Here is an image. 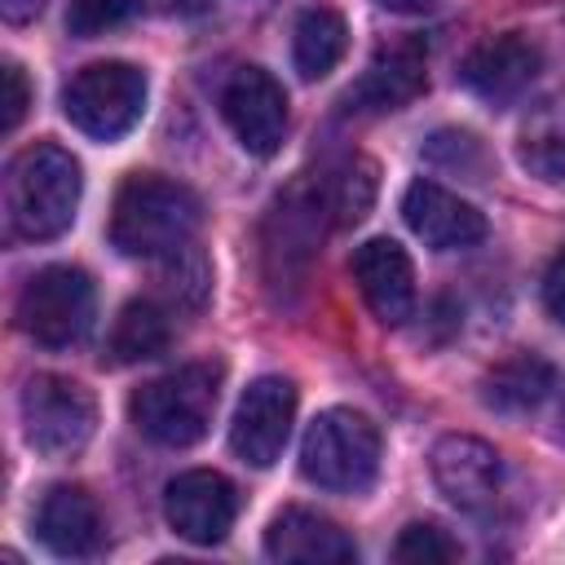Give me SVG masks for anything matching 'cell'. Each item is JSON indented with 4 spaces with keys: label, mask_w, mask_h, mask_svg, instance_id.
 Segmentation results:
<instances>
[{
    "label": "cell",
    "mask_w": 565,
    "mask_h": 565,
    "mask_svg": "<svg viewBox=\"0 0 565 565\" xmlns=\"http://www.w3.org/2000/svg\"><path fill=\"white\" fill-rule=\"evenodd\" d=\"M349 49V26L331 4H313L296 18L291 31V62L300 71V79H322L335 71V62Z\"/></svg>",
    "instance_id": "obj_19"
},
{
    "label": "cell",
    "mask_w": 565,
    "mask_h": 565,
    "mask_svg": "<svg viewBox=\"0 0 565 565\" xmlns=\"http://www.w3.org/2000/svg\"><path fill=\"white\" fill-rule=\"evenodd\" d=\"M393 556L402 561V565H441V561H455L459 556V543L446 534V530H437V525H406L402 534H397V543H393Z\"/></svg>",
    "instance_id": "obj_25"
},
{
    "label": "cell",
    "mask_w": 565,
    "mask_h": 565,
    "mask_svg": "<svg viewBox=\"0 0 565 565\" xmlns=\"http://www.w3.org/2000/svg\"><path fill=\"white\" fill-rule=\"evenodd\" d=\"M79 163L71 150L53 141L26 146L4 177V216L9 230L26 243H49L71 230L75 207H79Z\"/></svg>",
    "instance_id": "obj_2"
},
{
    "label": "cell",
    "mask_w": 565,
    "mask_h": 565,
    "mask_svg": "<svg viewBox=\"0 0 565 565\" xmlns=\"http://www.w3.org/2000/svg\"><path fill=\"white\" fill-rule=\"evenodd\" d=\"M221 371L212 362H190L181 371H168L150 384H141L128 397V415L137 424V433H146L159 446H194L212 415H216V388Z\"/></svg>",
    "instance_id": "obj_4"
},
{
    "label": "cell",
    "mask_w": 565,
    "mask_h": 565,
    "mask_svg": "<svg viewBox=\"0 0 565 565\" xmlns=\"http://www.w3.org/2000/svg\"><path fill=\"white\" fill-rule=\"evenodd\" d=\"M44 9V0H0V13H4V22H31L35 13Z\"/></svg>",
    "instance_id": "obj_29"
},
{
    "label": "cell",
    "mask_w": 565,
    "mask_h": 565,
    "mask_svg": "<svg viewBox=\"0 0 565 565\" xmlns=\"http://www.w3.org/2000/svg\"><path fill=\"white\" fill-rule=\"evenodd\" d=\"M172 340V322L168 309H159L154 300H128L110 327V362L128 366V362H146L159 358Z\"/></svg>",
    "instance_id": "obj_21"
},
{
    "label": "cell",
    "mask_w": 565,
    "mask_h": 565,
    "mask_svg": "<svg viewBox=\"0 0 565 565\" xmlns=\"http://www.w3.org/2000/svg\"><path fill=\"white\" fill-rule=\"evenodd\" d=\"M296 419V384L282 375H260L243 388L238 406H234V424H230V446L243 463L252 468H269L291 433Z\"/></svg>",
    "instance_id": "obj_10"
},
{
    "label": "cell",
    "mask_w": 565,
    "mask_h": 565,
    "mask_svg": "<svg viewBox=\"0 0 565 565\" xmlns=\"http://www.w3.org/2000/svg\"><path fill=\"white\" fill-rule=\"evenodd\" d=\"M327 225H335L331 216V199H327V177H296L269 207L265 216V278L269 287H291L300 291L309 278V265L322 247Z\"/></svg>",
    "instance_id": "obj_3"
},
{
    "label": "cell",
    "mask_w": 565,
    "mask_h": 565,
    "mask_svg": "<svg viewBox=\"0 0 565 565\" xmlns=\"http://www.w3.org/2000/svg\"><path fill=\"white\" fill-rule=\"evenodd\" d=\"M22 331L44 349H71L93 327V278L75 265L40 269L18 296Z\"/></svg>",
    "instance_id": "obj_8"
},
{
    "label": "cell",
    "mask_w": 565,
    "mask_h": 565,
    "mask_svg": "<svg viewBox=\"0 0 565 565\" xmlns=\"http://www.w3.org/2000/svg\"><path fill=\"white\" fill-rule=\"evenodd\" d=\"M35 534L53 556H93L106 539L102 512L84 486H53L35 508Z\"/></svg>",
    "instance_id": "obj_17"
},
{
    "label": "cell",
    "mask_w": 565,
    "mask_h": 565,
    "mask_svg": "<svg viewBox=\"0 0 565 565\" xmlns=\"http://www.w3.org/2000/svg\"><path fill=\"white\" fill-rule=\"evenodd\" d=\"M433 481L437 490L446 494V503H455L459 512H490L499 503V490H503V463L494 455V446H486L481 437H468V433H446L433 455Z\"/></svg>",
    "instance_id": "obj_11"
},
{
    "label": "cell",
    "mask_w": 565,
    "mask_h": 565,
    "mask_svg": "<svg viewBox=\"0 0 565 565\" xmlns=\"http://www.w3.org/2000/svg\"><path fill=\"white\" fill-rule=\"evenodd\" d=\"M300 472L331 494H362L380 472V428L344 406L322 411L300 441Z\"/></svg>",
    "instance_id": "obj_5"
},
{
    "label": "cell",
    "mask_w": 565,
    "mask_h": 565,
    "mask_svg": "<svg viewBox=\"0 0 565 565\" xmlns=\"http://www.w3.org/2000/svg\"><path fill=\"white\" fill-rule=\"evenodd\" d=\"M327 199H331V216L335 225H353L366 216V207L375 203V163L353 154L340 168L327 172Z\"/></svg>",
    "instance_id": "obj_22"
},
{
    "label": "cell",
    "mask_w": 565,
    "mask_h": 565,
    "mask_svg": "<svg viewBox=\"0 0 565 565\" xmlns=\"http://www.w3.org/2000/svg\"><path fill=\"white\" fill-rule=\"evenodd\" d=\"M428 159H433V163H446V168H468V172H477V168H481V146H477L472 132L441 128V132H433V141H428Z\"/></svg>",
    "instance_id": "obj_26"
},
{
    "label": "cell",
    "mask_w": 565,
    "mask_h": 565,
    "mask_svg": "<svg viewBox=\"0 0 565 565\" xmlns=\"http://www.w3.org/2000/svg\"><path fill=\"white\" fill-rule=\"evenodd\" d=\"M132 13H137V0H71L66 31L79 40H97V35L124 26Z\"/></svg>",
    "instance_id": "obj_24"
},
{
    "label": "cell",
    "mask_w": 565,
    "mask_h": 565,
    "mask_svg": "<svg viewBox=\"0 0 565 565\" xmlns=\"http://www.w3.org/2000/svg\"><path fill=\"white\" fill-rule=\"evenodd\" d=\"M353 278L362 287V300L371 313L388 327L406 322L415 313V269L402 243L393 238H366L353 252Z\"/></svg>",
    "instance_id": "obj_16"
},
{
    "label": "cell",
    "mask_w": 565,
    "mask_h": 565,
    "mask_svg": "<svg viewBox=\"0 0 565 565\" xmlns=\"http://www.w3.org/2000/svg\"><path fill=\"white\" fill-rule=\"evenodd\" d=\"M199 221H203V203L190 185L154 172H132L110 207V243L124 256L168 260L172 252L194 243Z\"/></svg>",
    "instance_id": "obj_1"
},
{
    "label": "cell",
    "mask_w": 565,
    "mask_h": 565,
    "mask_svg": "<svg viewBox=\"0 0 565 565\" xmlns=\"http://www.w3.org/2000/svg\"><path fill=\"white\" fill-rule=\"evenodd\" d=\"M265 552L274 561H305V565H349L358 561L353 539L309 508H282L265 530Z\"/></svg>",
    "instance_id": "obj_18"
},
{
    "label": "cell",
    "mask_w": 565,
    "mask_h": 565,
    "mask_svg": "<svg viewBox=\"0 0 565 565\" xmlns=\"http://www.w3.org/2000/svg\"><path fill=\"white\" fill-rule=\"evenodd\" d=\"M543 305H547V313L565 327V252L547 265V274H543Z\"/></svg>",
    "instance_id": "obj_28"
},
{
    "label": "cell",
    "mask_w": 565,
    "mask_h": 565,
    "mask_svg": "<svg viewBox=\"0 0 565 565\" xmlns=\"http://www.w3.org/2000/svg\"><path fill=\"white\" fill-rule=\"evenodd\" d=\"M424 44L419 40H397V44H384L375 49V57L366 62V71L349 84L344 93V110H358V115H384V110H397L406 102H415L424 93Z\"/></svg>",
    "instance_id": "obj_14"
},
{
    "label": "cell",
    "mask_w": 565,
    "mask_h": 565,
    "mask_svg": "<svg viewBox=\"0 0 565 565\" xmlns=\"http://www.w3.org/2000/svg\"><path fill=\"white\" fill-rule=\"evenodd\" d=\"M97 428L93 393L71 375H31L22 388V437L44 459H71Z\"/></svg>",
    "instance_id": "obj_6"
},
{
    "label": "cell",
    "mask_w": 565,
    "mask_h": 565,
    "mask_svg": "<svg viewBox=\"0 0 565 565\" xmlns=\"http://www.w3.org/2000/svg\"><path fill=\"white\" fill-rule=\"evenodd\" d=\"M62 110L84 137L115 141L146 110V75L128 62H93L66 84Z\"/></svg>",
    "instance_id": "obj_7"
},
{
    "label": "cell",
    "mask_w": 565,
    "mask_h": 565,
    "mask_svg": "<svg viewBox=\"0 0 565 565\" xmlns=\"http://www.w3.org/2000/svg\"><path fill=\"white\" fill-rule=\"evenodd\" d=\"M221 115L247 154L256 159L278 154L287 137V93L269 71L238 66L221 88Z\"/></svg>",
    "instance_id": "obj_9"
},
{
    "label": "cell",
    "mask_w": 565,
    "mask_h": 565,
    "mask_svg": "<svg viewBox=\"0 0 565 565\" xmlns=\"http://www.w3.org/2000/svg\"><path fill=\"white\" fill-rule=\"evenodd\" d=\"M552 384H556L552 362H543L539 353H516L486 375L481 397H486V406H494L503 415H521V411H534L552 393Z\"/></svg>",
    "instance_id": "obj_20"
},
{
    "label": "cell",
    "mask_w": 565,
    "mask_h": 565,
    "mask_svg": "<svg viewBox=\"0 0 565 565\" xmlns=\"http://www.w3.org/2000/svg\"><path fill=\"white\" fill-rule=\"evenodd\" d=\"M163 516L168 525L199 543V547H212L230 534L234 516H238V490L221 477V472H207V468H190L181 477L168 481L163 490Z\"/></svg>",
    "instance_id": "obj_12"
},
{
    "label": "cell",
    "mask_w": 565,
    "mask_h": 565,
    "mask_svg": "<svg viewBox=\"0 0 565 565\" xmlns=\"http://www.w3.org/2000/svg\"><path fill=\"white\" fill-rule=\"evenodd\" d=\"M0 84H4V102H0V132H13V128L22 124V115H26V106H31V88H26L22 66H13V62H4Z\"/></svg>",
    "instance_id": "obj_27"
},
{
    "label": "cell",
    "mask_w": 565,
    "mask_h": 565,
    "mask_svg": "<svg viewBox=\"0 0 565 565\" xmlns=\"http://www.w3.org/2000/svg\"><path fill=\"white\" fill-rule=\"evenodd\" d=\"M375 4H384V9H393V13H419V9H428L433 0H375Z\"/></svg>",
    "instance_id": "obj_30"
},
{
    "label": "cell",
    "mask_w": 565,
    "mask_h": 565,
    "mask_svg": "<svg viewBox=\"0 0 565 565\" xmlns=\"http://www.w3.org/2000/svg\"><path fill=\"white\" fill-rule=\"evenodd\" d=\"M402 216L433 252H463L486 238V216L437 181H411L402 194Z\"/></svg>",
    "instance_id": "obj_15"
},
{
    "label": "cell",
    "mask_w": 565,
    "mask_h": 565,
    "mask_svg": "<svg viewBox=\"0 0 565 565\" xmlns=\"http://www.w3.org/2000/svg\"><path fill=\"white\" fill-rule=\"evenodd\" d=\"M521 163L543 177V181H561L565 177V119H556L552 110L539 115L525 132H521V146H516Z\"/></svg>",
    "instance_id": "obj_23"
},
{
    "label": "cell",
    "mask_w": 565,
    "mask_h": 565,
    "mask_svg": "<svg viewBox=\"0 0 565 565\" xmlns=\"http://www.w3.org/2000/svg\"><path fill=\"white\" fill-rule=\"evenodd\" d=\"M539 66H543L539 44L525 40V35H516V31H503V35L481 40V44L463 57L459 79H463V88H468L472 97H481V102H490V106H508L512 97H521V93L534 84Z\"/></svg>",
    "instance_id": "obj_13"
}]
</instances>
